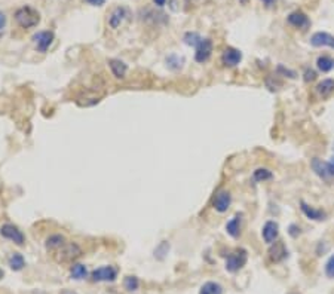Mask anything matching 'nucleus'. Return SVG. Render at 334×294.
<instances>
[{"instance_id": "c756f323", "label": "nucleus", "mask_w": 334, "mask_h": 294, "mask_svg": "<svg viewBox=\"0 0 334 294\" xmlns=\"http://www.w3.org/2000/svg\"><path fill=\"white\" fill-rule=\"evenodd\" d=\"M278 73H281V74H284L285 77H290V79L296 77V71H293L290 68H285L284 65H278Z\"/></svg>"}, {"instance_id": "4be33fe9", "label": "nucleus", "mask_w": 334, "mask_h": 294, "mask_svg": "<svg viewBox=\"0 0 334 294\" xmlns=\"http://www.w3.org/2000/svg\"><path fill=\"white\" fill-rule=\"evenodd\" d=\"M7 265H9V268H10L12 271L18 272V271H22V269H24V266H25V260H24L22 254H19V253H13V254H10V256H9V259H7Z\"/></svg>"}, {"instance_id": "393cba45", "label": "nucleus", "mask_w": 334, "mask_h": 294, "mask_svg": "<svg viewBox=\"0 0 334 294\" xmlns=\"http://www.w3.org/2000/svg\"><path fill=\"white\" fill-rule=\"evenodd\" d=\"M204 37L199 34V33H196V31H187L184 36H183V42H184V45H187V46H192V48H196L199 43H201V40H202Z\"/></svg>"}, {"instance_id": "f3484780", "label": "nucleus", "mask_w": 334, "mask_h": 294, "mask_svg": "<svg viewBox=\"0 0 334 294\" xmlns=\"http://www.w3.org/2000/svg\"><path fill=\"white\" fill-rule=\"evenodd\" d=\"M126 16H128V10L123 6H117L111 10V13L109 16V25L113 30H116L122 25V22L126 19Z\"/></svg>"}, {"instance_id": "e433bc0d", "label": "nucleus", "mask_w": 334, "mask_h": 294, "mask_svg": "<svg viewBox=\"0 0 334 294\" xmlns=\"http://www.w3.org/2000/svg\"><path fill=\"white\" fill-rule=\"evenodd\" d=\"M1 278H3V271L0 269V280H1Z\"/></svg>"}, {"instance_id": "c85d7f7f", "label": "nucleus", "mask_w": 334, "mask_h": 294, "mask_svg": "<svg viewBox=\"0 0 334 294\" xmlns=\"http://www.w3.org/2000/svg\"><path fill=\"white\" fill-rule=\"evenodd\" d=\"M315 79H317V71L312 70V68H306L305 73H303V80H305L306 83H311V82H314Z\"/></svg>"}, {"instance_id": "39448f33", "label": "nucleus", "mask_w": 334, "mask_h": 294, "mask_svg": "<svg viewBox=\"0 0 334 294\" xmlns=\"http://www.w3.org/2000/svg\"><path fill=\"white\" fill-rule=\"evenodd\" d=\"M0 235H1L4 239L10 241V242H13L15 245H19V247L24 245V242H25L24 234H22L16 226H13V225H10V223H4V225L0 226Z\"/></svg>"}, {"instance_id": "cd10ccee", "label": "nucleus", "mask_w": 334, "mask_h": 294, "mask_svg": "<svg viewBox=\"0 0 334 294\" xmlns=\"http://www.w3.org/2000/svg\"><path fill=\"white\" fill-rule=\"evenodd\" d=\"M324 271H326V275H327L329 278L334 280V254L333 256H330V259L327 260Z\"/></svg>"}, {"instance_id": "dca6fc26", "label": "nucleus", "mask_w": 334, "mask_h": 294, "mask_svg": "<svg viewBox=\"0 0 334 294\" xmlns=\"http://www.w3.org/2000/svg\"><path fill=\"white\" fill-rule=\"evenodd\" d=\"M226 232L233 238V239H238L241 236V232H242V214L238 213L235 214V217H232L227 223H226Z\"/></svg>"}, {"instance_id": "f704fd0d", "label": "nucleus", "mask_w": 334, "mask_h": 294, "mask_svg": "<svg viewBox=\"0 0 334 294\" xmlns=\"http://www.w3.org/2000/svg\"><path fill=\"white\" fill-rule=\"evenodd\" d=\"M266 6H272L274 3H275V0H262Z\"/></svg>"}, {"instance_id": "c9c22d12", "label": "nucleus", "mask_w": 334, "mask_h": 294, "mask_svg": "<svg viewBox=\"0 0 334 294\" xmlns=\"http://www.w3.org/2000/svg\"><path fill=\"white\" fill-rule=\"evenodd\" d=\"M239 1H241L242 4H247V3H248V0H239Z\"/></svg>"}, {"instance_id": "5701e85b", "label": "nucleus", "mask_w": 334, "mask_h": 294, "mask_svg": "<svg viewBox=\"0 0 334 294\" xmlns=\"http://www.w3.org/2000/svg\"><path fill=\"white\" fill-rule=\"evenodd\" d=\"M70 277L76 281H80V280H85L88 277V269L85 265L82 263H74L70 269Z\"/></svg>"}, {"instance_id": "7c9ffc66", "label": "nucleus", "mask_w": 334, "mask_h": 294, "mask_svg": "<svg viewBox=\"0 0 334 294\" xmlns=\"http://www.w3.org/2000/svg\"><path fill=\"white\" fill-rule=\"evenodd\" d=\"M288 234L293 236V238H297L300 234H302V231H300V226H297V225H291L290 228H288Z\"/></svg>"}, {"instance_id": "72a5a7b5", "label": "nucleus", "mask_w": 334, "mask_h": 294, "mask_svg": "<svg viewBox=\"0 0 334 294\" xmlns=\"http://www.w3.org/2000/svg\"><path fill=\"white\" fill-rule=\"evenodd\" d=\"M153 3L158 6V7H162V6H165V3H167V0H153Z\"/></svg>"}, {"instance_id": "6e6552de", "label": "nucleus", "mask_w": 334, "mask_h": 294, "mask_svg": "<svg viewBox=\"0 0 334 294\" xmlns=\"http://www.w3.org/2000/svg\"><path fill=\"white\" fill-rule=\"evenodd\" d=\"M117 277V269L113 266H103L95 269L91 274V280L94 283H113Z\"/></svg>"}, {"instance_id": "4c0bfd02", "label": "nucleus", "mask_w": 334, "mask_h": 294, "mask_svg": "<svg viewBox=\"0 0 334 294\" xmlns=\"http://www.w3.org/2000/svg\"><path fill=\"white\" fill-rule=\"evenodd\" d=\"M330 162H332V164H333V165H334V156H333V158H332V161H330Z\"/></svg>"}, {"instance_id": "6ab92c4d", "label": "nucleus", "mask_w": 334, "mask_h": 294, "mask_svg": "<svg viewBox=\"0 0 334 294\" xmlns=\"http://www.w3.org/2000/svg\"><path fill=\"white\" fill-rule=\"evenodd\" d=\"M315 91H317V95L320 98H329V97H332L334 94V79H324V80H321L317 85Z\"/></svg>"}, {"instance_id": "423d86ee", "label": "nucleus", "mask_w": 334, "mask_h": 294, "mask_svg": "<svg viewBox=\"0 0 334 294\" xmlns=\"http://www.w3.org/2000/svg\"><path fill=\"white\" fill-rule=\"evenodd\" d=\"M230 205H232V195H230V192L227 189L217 190L214 198H213V208L217 213L223 214V213H226L230 208Z\"/></svg>"}, {"instance_id": "473e14b6", "label": "nucleus", "mask_w": 334, "mask_h": 294, "mask_svg": "<svg viewBox=\"0 0 334 294\" xmlns=\"http://www.w3.org/2000/svg\"><path fill=\"white\" fill-rule=\"evenodd\" d=\"M6 27V15L0 10V30H3Z\"/></svg>"}, {"instance_id": "9d476101", "label": "nucleus", "mask_w": 334, "mask_h": 294, "mask_svg": "<svg viewBox=\"0 0 334 294\" xmlns=\"http://www.w3.org/2000/svg\"><path fill=\"white\" fill-rule=\"evenodd\" d=\"M241 61H242V52L236 48L229 46L222 54V64L224 67H229V68L236 67Z\"/></svg>"}, {"instance_id": "2f4dec72", "label": "nucleus", "mask_w": 334, "mask_h": 294, "mask_svg": "<svg viewBox=\"0 0 334 294\" xmlns=\"http://www.w3.org/2000/svg\"><path fill=\"white\" fill-rule=\"evenodd\" d=\"M86 3H89L91 6H103L107 0H85Z\"/></svg>"}, {"instance_id": "a211bd4d", "label": "nucleus", "mask_w": 334, "mask_h": 294, "mask_svg": "<svg viewBox=\"0 0 334 294\" xmlns=\"http://www.w3.org/2000/svg\"><path fill=\"white\" fill-rule=\"evenodd\" d=\"M109 67H110L111 74H113L116 79H125V76H126V73H128V65H126L122 59H117V58L109 59Z\"/></svg>"}, {"instance_id": "412c9836", "label": "nucleus", "mask_w": 334, "mask_h": 294, "mask_svg": "<svg viewBox=\"0 0 334 294\" xmlns=\"http://www.w3.org/2000/svg\"><path fill=\"white\" fill-rule=\"evenodd\" d=\"M317 68L321 73H330L334 68V58L330 55H321L317 58Z\"/></svg>"}, {"instance_id": "20e7f679", "label": "nucleus", "mask_w": 334, "mask_h": 294, "mask_svg": "<svg viewBox=\"0 0 334 294\" xmlns=\"http://www.w3.org/2000/svg\"><path fill=\"white\" fill-rule=\"evenodd\" d=\"M311 168L320 178H323L326 181H330L332 178H334V165L330 161H323L320 158H314L311 161Z\"/></svg>"}, {"instance_id": "f257e3e1", "label": "nucleus", "mask_w": 334, "mask_h": 294, "mask_svg": "<svg viewBox=\"0 0 334 294\" xmlns=\"http://www.w3.org/2000/svg\"><path fill=\"white\" fill-rule=\"evenodd\" d=\"M15 21L21 28H33L40 22V13L31 6H21L15 12Z\"/></svg>"}, {"instance_id": "9b49d317", "label": "nucleus", "mask_w": 334, "mask_h": 294, "mask_svg": "<svg viewBox=\"0 0 334 294\" xmlns=\"http://www.w3.org/2000/svg\"><path fill=\"white\" fill-rule=\"evenodd\" d=\"M279 236V225L274 220H268L262 229V238L266 244L272 245L274 242H277Z\"/></svg>"}, {"instance_id": "58836bf2", "label": "nucleus", "mask_w": 334, "mask_h": 294, "mask_svg": "<svg viewBox=\"0 0 334 294\" xmlns=\"http://www.w3.org/2000/svg\"><path fill=\"white\" fill-rule=\"evenodd\" d=\"M0 37H1V36H0Z\"/></svg>"}, {"instance_id": "aec40b11", "label": "nucleus", "mask_w": 334, "mask_h": 294, "mask_svg": "<svg viewBox=\"0 0 334 294\" xmlns=\"http://www.w3.org/2000/svg\"><path fill=\"white\" fill-rule=\"evenodd\" d=\"M65 242H67V239H65L64 235H61V234H54V235H51V236L46 238L45 247H46V250H49V251H56V250H59Z\"/></svg>"}, {"instance_id": "f03ea898", "label": "nucleus", "mask_w": 334, "mask_h": 294, "mask_svg": "<svg viewBox=\"0 0 334 294\" xmlns=\"http://www.w3.org/2000/svg\"><path fill=\"white\" fill-rule=\"evenodd\" d=\"M82 256V248L76 242H65L59 250H56L55 260L58 263H73Z\"/></svg>"}, {"instance_id": "b1692460", "label": "nucleus", "mask_w": 334, "mask_h": 294, "mask_svg": "<svg viewBox=\"0 0 334 294\" xmlns=\"http://www.w3.org/2000/svg\"><path fill=\"white\" fill-rule=\"evenodd\" d=\"M274 178V174H272V171L271 170H268V168H257L254 173H253V180L254 181H257V183H265V181H269V180H272Z\"/></svg>"}, {"instance_id": "7ed1b4c3", "label": "nucleus", "mask_w": 334, "mask_h": 294, "mask_svg": "<svg viewBox=\"0 0 334 294\" xmlns=\"http://www.w3.org/2000/svg\"><path fill=\"white\" fill-rule=\"evenodd\" d=\"M248 260V254L244 248H238L233 253H230L226 259V271L230 274H235L241 271Z\"/></svg>"}, {"instance_id": "bb28decb", "label": "nucleus", "mask_w": 334, "mask_h": 294, "mask_svg": "<svg viewBox=\"0 0 334 294\" xmlns=\"http://www.w3.org/2000/svg\"><path fill=\"white\" fill-rule=\"evenodd\" d=\"M123 287L128 292H137L138 287H140V281H138L137 277H126L125 281H123Z\"/></svg>"}, {"instance_id": "4468645a", "label": "nucleus", "mask_w": 334, "mask_h": 294, "mask_svg": "<svg viewBox=\"0 0 334 294\" xmlns=\"http://www.w3.org/2000/svg\"><path fill=\"white\" fill-rule=\"evenodd\" d=\"M300 210L302 213L306 216V219L312 220V222H324L327 219V213L323 210H318L312 205H308L305 201H300Z\"/></svg>"}, {"instance_id": "ddd939ff", "label": "nucleus", "mask_w": 334, "mask_h": 294, "mask_svg": "<svg viewBox=\"0 0 334 294\" xmlns=\"http://www.w3.org/2000/svg\"><path fill=\"white\" fill-rule=\"evenodd\" d=\"M311 45L314 48H324L329 46L334 49V36L327 31H317L311 36Z\"/></svg>"}, {"instance_id": "2eb2a0df", "label": "nucleus", "mask_w": 334, "mask_h": 294, "mask_svg": "<svg viewBox=\"0 0 334 294\" xmlns=\"http://www.w3.org/2000/svg\"><path fill=\"white\" fill-rule=\"evenodd\" d=\"M287 257H288V250H287L285 244L281 242V241L274 242L272 247H271V250H269V259L274 263H279V262H282Z\"/></svg>"}, {"instance_id": "0eeeda50", "label": "nucleus", "mask_w": 334, "mask_h": 294, "mask_svg": "<svg viewBox=\"0 0 334 294\" xmlns=\"http://www.w3.org/2000/svg\"><path fill=\"white\" fill-rule=\"evenodd\" d=\"M196 52H195V61L199 62V64H204L207 62L211 55H213V49H214V45H213V40L210 37H204L201 40V43L195 48Z\"/></svg>"}, {"instance_id": "a878e982", "label": "nucleus", "mask_w": 334, "mask_h": 294, "mask_svg": "<svg viewBox=\"0 0 334 294\" xmlns=\"http://www.w3.org/2000/svg\"><path fill=\"white\" fill-rule=\"evenodd\" d=\"M199 294H223V287L219 283L214 281H208L201 287Z\"/></svg>"}, {"instance_id": "f8f14e48", "label": "nucleus", "mask_w": 334, "mask_h": 294, "mask_svg": "<svg viewBox=\"0 0 334 294\" xmlns=\"http://www.w3.org/2000/svg\"><path fill=\"white\" fill-rule=\"evenodd\" d=\"M287 22L294 27V28H300V30H306L311 25V19L308 18V15L302 10H294L287 16Z\"/></svg>"}, {"instance_id": "1a4fd4ad", "label": "nucleus", "mask_w": 334, "mask_h": 294, "mask_svg": "<svg viewBox=\"0 0 334 294\" xmlns=\"http://www.w3.org/2000/svg\"><path fill=\"white\" fill-rule=\"evenodd\" d=\"M54 39H55V36H54V33L52 31H39V33H36L34 36H33V42H34V45H36V49L39 51V52H46L49 48H51V45H52V42H54Z\"/></svg>"}]
</instances>
